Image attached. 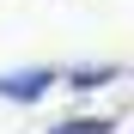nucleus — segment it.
I'll return each instance as SVG.
<instances>
[{
  "label": "nucleus",
  "instance_id": "2",
  "mask_svg": "<svg viewBox=\"0 0 134 134\" xmlns=\"http://www.w3.org/2000/svg\"><path fill=\"white\" fill-rule=\"evenodd\" d=\"M116 73H122V67H79V73L67 79V85H79V92H92V85H110Z\"/></svg>",
  "mask_w": 134,
  "mask_h": 134
},
{
  "label": "nucleus",
  "instance_id": "3",
  "mask_svg": "<svg viewBox=\"0 0 134 134\" xmlns=\"http://www.w3.org/2000/svg\"><path fill=\"white\" fill-rule=\"evenodd\" d=\"M110 128H116V122H98V116L85 122V116H73V122H61L55 134H110Z\"/></svg>",
  "mask_w": 134,
  "mask_h": 134
},
{
  "label": "nucleus",
  "instance_id": "1",
  "mask_svg": "<svg viewBox=\"0 0 134 134\" xmlns=\"http://www.w3.org/2000/svg\"><path fill=\"white\" fill-rule=\"evenodd\" d=\"M49 85H55L49 67H18V73H0V98L6 104H37V98H49Z\"/></svg>",
  "mask_w": 134,
  "mask_h": 134
}]
</instances>
